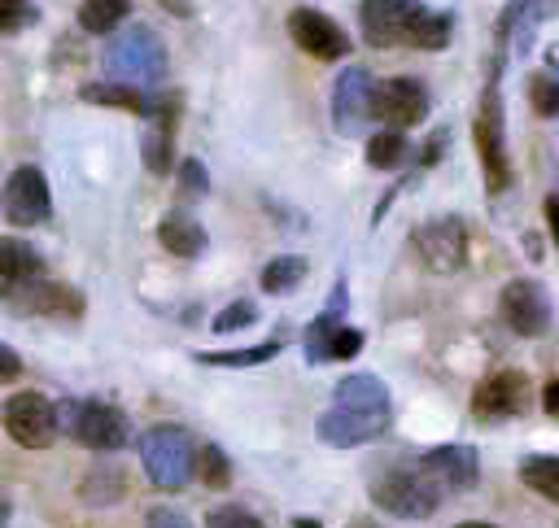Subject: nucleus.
<instances>
[{
  "label": "nucleus",
  "mask_w": 559,
  "mask_h": 528,
  "mask_svg": "<svg viewBox=\"0 0 559 528\" xmlns=\"http://www.w3.org/2000/svg\"><path fill=\"white\" fill-rule=\"evenodd\" d=\"M454 528H498V524H485V519H463V524H454Z\"/></svg>",
  "instance_id": "43"
},
{
  "label": "nucleus",
  "mask_w": 559,
  "mask_h": 528,
  "mask_svg": "<svg viewBox=\"0 0 559 528\" xmlns=\"http://www.w3.org/2000/svg\"><path fill=\"white\" fill-rule=\"evenodd\" d=\"M371 118H376V83L362 65H345L332 83V127L341 135H354Z\"/></svg>",
  "instance_id": "11"
},
{
  "label": "nucleus",
  "mask_w": 559,
  "mask_h": 528,
  "mask_svg": "<svg viewBox=\"0 0 559 528\" xmlns=\"http://www.w3.org/2000/svg\"><path fill=\"white\" fill-rule=\"evenodd\" d=\"M450 31H454L450 13H432L428 4H419L415 17H411V31H406V48H428V52H437V48L450 44Z\"/></svg>",
  "instance_id": "24"
},
{
  "label": "nucleus",
  "mask_w": 559,
  "mask_h": 528,
  "mask_svg": "<svg viewBox=\"0 0 559 528\" xmlns=\"http://www.w3.org/2000/svg\"><path fill=\"white\" fill-rule=\"evenodd\" d=\"M105 74L114 83H131V87H148L166 79V44L157 39L153 26L135 22L127 31H118L105 44Z\"/></svg>",
  "instance_id": "3"
},
{
  "label": "nucleus",
  "mask_w": 559,
  "mask_h": 528,
  "mask_svg": "<svg viewBox=\"0 0 559 528\" xmlns=\"http://www.w3.org/2000/svg\"><path fill=\"white\" fill-rule=\"evenodd\" d=\"M528 406V375L524 371H493L472 388V415L476 419H511Z\"/></svg>",
  "instance_id": "17"
},
{
  "label": "nucleus",
  "mask_w": 559,
  "mask_h": 528,
  "mask_svg": "<svg viewBox=\"0 0 559 528\" xmlns=\"http://www.w3.org/2000/svg\"><path fill=\"white\" fill-rule=\"evenodd\" d=\"M249 323H258V305L253 301H231V305H223L218 314H214V336H231V332H240V327H249Z\"/></svg>",
  "instance_id": "32"
},
{
  "label": "nucleus",
  "mask_w": 559,
  "mask_h": 528,
  "mask_svg": "<svg viewBox=\"0 0 559 528\" xmlns=\"http://www.w3.org/2000/svg\"><path fill=\"white\" fill-rule=\"evenodd\" d=\"M197 476L205 480V489H227L231 484V458L214 441H205L201 445V458H197Z\"/></svg>",
  "instance_id": "31"
},
{
  "label": "nucleus",
  "mask_w": 559,
  "mask_h": 528,
  "mask_svg": "<svg viewBox=\"0 0 559 528\" xmlns=\"http://www.w3.org/2000/svg\"><path fill=\"white\" fill-rule=\"evenodd\" d=\"M4 218L13 227H39L52 218V192L39 166H17L4 179Z\"/></svg>",
  "instance_id": "12"
},
{
  "label": "nucleus",
  "mask_w": 559,
  "mask_h": 528,
  "mask_svg": "<svg viewBox=\"0 0 559 528\" xmlns=\"http://www.w3.org/2000/svg\"><path fill=\"white\" fill-rule=\"evenodd\" d=\"M528 105L542 118H559V48L546 52V70L528 79Z\"/></svg>",
  "instance_id": "28"
},
{
  "label": "nucleus",
  "mask_w": 559,
  "mask_h": 528,
  "mask_svg": "<svg viewBox=\"0 0 559 528\" xmlns=\"http://www.w3.org/2000/svg\"><path fill=\"white\" fill-rule=\"evenodd\" d=\"M0 279H4V292L22 288V284H31V279H44V257H39L26 240L9 236V240L0 244Z\"/></svg>",
  "instance_id": "21"
},
{
  "label": "nucleus",
  "mask_w": 559,
  "mask_h": 528,
  "mask_svg": "<svg viewBox=\"0 0 559 528\" xmlns=\"http://www.w3.org/2000/svg\"><path fill=\"white\" fill-rule=\"evenodd\" d=\"M79 100L109 105V109H122V113H135V118H144V109H148V96H140V87H131V83H83Z\"/></svg>",
  "instance_id": "22"
},
{
  "label": "nucleus",
  "mask_w": 559,
  "mask_h": 528,
  "mask_svg": "<svg viewBox=\"0 0 559 528\" xmlns=\"http://www.w3.org/2000/svg\"><path fill=\"white\" fill-rule=\"evenodd\" d=\"M428 87L419 83V79H406V74H397V79H384V83H376V118L384 122V127H393V131H406V127H419L424 118H428Z\"/></svg>",
  "instance_id": "15"
},
{
  "label": "nucleus",
  "mask_w": 559,
  "mask_h": 528,
  "mask_svg": "<svg viewBox=\"0 0 559 528\" xmlns=\"http://www.w3.org/2000/svg\"><path fill=\"white\" fill-rule=\"evenodd\" d=\"M419 0H362L358 17H362V39L371 48H393L406 44V26L415 17Z\"/></svg>",
  "instance_id": "18"
},
{
  "label": "nucleus",
  "mask_w": 559,
  "mask_h": 528,
  "mask_svg": "<svg viewBox=\"0 0 559 528\" xmlns=\"http://www.w3.org/2000/svg\"><path fill=\"white\" fill-rule=\"evenodd\" d=\"M288 35L293 44L314 57V61H345L349 57V35L336 26V17H328L323 9H310V4H297L288 13Z\"/></svg>",
  "instance_id": "10"
},
{
  "label": "nucleus",
  "mask_w": 559,
  "mask_h": 528,
  "mask_svg": "<svg viewBox=\"0 0 559 528\" xmlns=\"http://www.w3.org/2000/svg\"><path fill=\"white\" fill-rule=\"evenodd\" d=\"M140 463H144V476L153 489H183L192 476H197V458L201 449L192 445V436L179 428V423H153L140 432Z\"/></svg>",
  "instance_id": "2"
},
{
  "label": "nucleus",
  "mask_w": 559,
  "mask_h": 528,
  "mask_svg": "<svg viewBox=\"0 0 559 528\" xmlns=\"http://www.w3.org/2000/svg\"><path fill=\"white\" fill-rule=\"evenodd\" d=\"M362 157H367V166H376V170H397V166L411 157V140H406L402 131H393V127L371 131L367 144H362Z\"/></svg>",
  "instance_id": "25"
},
{
  "label": "nucleus",
  "mask_w": 559,
  "mask_h": 528,
  "mask_svg": "<svg viewBox=\"0 0 559 528\" xmlns=\"http://www.w3.org/2000/svg\"><path fill=\"white\" fill-rule=\"evenodd\" d=\"M179 109H183V96H179V92H157V96H148L140 153H144V166H148L153 175H170V170H175V127H179Z\"/></svg>",
  "instance_id": "8"
},
{
  "label": "nucleus",
  "mask_w": 559,
  "mask_h": 528,
  "mask_svg": "<svg viewBox=\"0 0 559 528\" xmlns=\"http://www.w3.org/2000/svg\"><path fill=\"white\" fill-rule=\"evenodd\" d=\"M131 13V0H83L79 4V26L87 35H109L114 26H122Z\"/></svg>",
  "instance_id": "29"
},
{
  "label": "nucleus",
  "mask_w": 559,
  "mask_h": 528,
  "mask_svg": "<svg viewBox=\"0 0 559 528\" xmlns=\"http://www.w3.org/2000/svg\"><path fill=\"white\" fill-rule=\"evenodd\" d=\"M498 310H502V323L515 336H542L550 327V297H546V288L537 279H511V284H502Z\"/></svg>",
  "instance_id": "14"
},
{
  "label": "nucleus",
  "mask_w": 559,
  "mask_h": 528,
  "mask_svg": "<svg viewBox=\"0 0 559 528\" xmlns=\"http://www.w3.org/2000/svg\"><path fill=\"white\" fill-rule=\"evenodd\" d=\"M61 428L79 445L100 449V454H114V449H122L131 441L127 415L118 406H109V401H96V397H87V401H61Z\"/></svg>",
  "instance_id": "6"
},
{
  "label": "nucleus",
  "mask_w": 559,
  "mask_h": 528,
  "mask_svg": "<svg viewBox=\"0 0 559 528\" xmlns=\"http://www.w3.org/2000/svg\"><path fill=\"white\" fill-rule=\"evenodd\" d=\"M280 349H284V340L271 336V340L249 345V349H197L192 362H201V367H262V362H271Z\"/></svg>",
  "instance_id": "23"
},
{
  "label": "nucleus",
  "mask_w": 559,
  "mask_h": 528,
  "mask_svg": "<svg viewBox=\"0 0 559 528\" xmlns=\"http://www.w3.org/2000/svg\"><path fill=\"white\" fill-rule=\"evenodd\" d=\"M157 240L170 257H201L205 253V227L188 209H170L157 223Z\"/></svg>",
  "instance_id": "19"
},
{
  "label": "nucleus",
  "mask_w": 559,
  "mask_h": 528,
  "mask_svg": "<svg viewBox=\"0 0 559 528\" xmlns=\"http://www.w3.org/2000/svg\"><path fill=\"white\" fill-rule=\"evenodd\" d=\"M31 22H39V9L31 0H0V31L4 35H17L26 31Z\"/></svg>",
  "instance_id": "35"
},
{
  "label": "nucleus",
  "mask_w": 559,
  "mask_h": 528,
  "mask_svg": "<svg viewBox=\"0 0 559 528\" xmlns=\"http://www.w3.org/2000/svg\"><path fill=\"white\" fill-rule=\"evenodd\" d=\"M542 410H546V415H559V375L546 380V388H542Z\"/></svg>",
  "instance_id": "41"
},
{
  "label": "nucleus",
  "mask_w": 559,
  "mask_h": 528,
  "mask_svg": "<svg viewBox=\"0 0 559 528\" xmlns=\"http://www.w3.org/2000/svg\"><path fill=\"white\" fill-rule=\"evenodd\" d=\"M293 528H323V524H319V519H310V515H297V519H293Z\"/></svg>",
  "instance_id": "42"
},
{
  "label": "nucleus",
  "mask_w": 559,
  "mask_h": 528,
  "mask_svg": "<svg viewBox=\"0 0 559 528\" xmlns=\"http://www.w3.org/2000/svg\"><path fill=\"white\" fill-rule=\"evenodd\" d=\"M345 305H349V288H345V279H336L332 292H328V301H323V310H319V319L306 332V362H328V340H332L336 327H345L341 323Z\"/></svg>",
  "instance_id": "20"
},
{
  "label": "nucleus",
  "mask_w": 559,
  "mask_h": 528,
  "mask_svg": "<svg viewBox=\"0 0 559 528\" xmlns=\"http://www.w3.org/2000/svg\"><path fill=\"white\" fill-rule=\"evenodd\" d=\"M4 432L26 445V449H48L61 432V406L48 401L44 393L26 388V393H13L4 401Z\"/></svg>",
  "instance_id": "7"
},
{
  "label": "nucleus",
  "mask_w": 559,
  "mask_h": 528,
  "mask_svg": "<svg viewBox=\"0 0 559 528\" xmlns=\"http://www.w3.org/2000/svg\"><path fill=\"white\" fill-rule=\"evenodd\" d=\"M520 480L546 497V502H559V454H524L520 458Z\"/></svg>",
  "instance_id": "27"
},
{
  "label": "nucleus",
  "mask_w": 559,
  "mask_h": 528,
  "mask_svg": "<svg viewBox=\"0 0 559 528\" xmlns=\"http://www.w3.org/2000/svg\"><path fill=\"white\" fill-rule=\"evenodd\" d=\"M144 528H192V524H188V515H179L170 506H153L148 519H144Z\"/></svg>",
  "instance_id": "38"
},
{
  "label": "nucleus",
  "mask_w": 559,
  "mask_h": 528,
  "mask_svg": "<svg viewBox=\"0 0 559 528\" xmlns=\"http://www.w3.org/2000/svg\"><path fill=\"white\" fill-rule=\"evenodd\" d=\"M118 493H122V476H118L114 467H105V471H92V476L83 480V497H87L92 506H109Z\"/></svg>",
  "instance_id": "33"
},
{
  "label": "nucleus",
  "mask_w": 559,
  "mask_h": 528,
  "mask_svg": "<svg viewBox=\"0 0 559 528\" xmlns=\"http://www.w3.org/2000/svg\"><path fill=\"white\" fill-rule=\"evenodd\" d=\"M162 4H166V9H175V13H188V4H183V0H162Z\"/></svg>",
  "instance_id": "44"
},
{
  "label": "nucleus",
  "mask_w": 559,
  "mask_h": 528,
  "mask_svg": "<svg viewBox=\"0 0 559 528\" xmlns=\"http://www.w3.org/2000/svg\"><path fill=\"white\" fill-rule=\"evenodd\" d=\"M415 253L419 262L432 271V275H450V271H463L467 262V223L463 218H428L419 231H415Z\"/></svg>",
  "instance_id": "9"
},
{
  "label": "nucleus",
  "mask_w": 559,
  "mask_h": 528,
  "mask_svg": "<svg viewBox=\"0 0 559 528\" xmlns=\"http://www.w3.org/2000/svg\"><path fill=\"white\" fill-rule=\"evenodd\" d=\"M17 371H22V362H17L13 345H4V349H0V380H17Z\"/></svg>",
  "instance_id": "40"
},
{
  "label": "nucleus",
  "mask_w": 559,
  "mask_h": 528,
  "mask_svg": "<svg viewBox=\"0 0 559 528\" xmlns=\"http://www.w3.org/2000/svg\"><path fill=\"white\" fill-rule=\"evenodd\" d=\"M389 419H393V401H389L384 380L371 371H354V375L336 380L332 406L319 415L314 432L332 449H354V445L376 441L389 428Z\"/></svg>",
  "instance_id": "1"
},
{
  "label": "nucleus",
  "mask_w": 559,
  "mask_h": 528,
  "mask_svg": "<svg viewBox=\"0 0 559 528\" xmlns=\"http://www.w3.org/2000/svg\"><path fill=\"white\" fill-rule=\"evenodd\" d=\"M205 528H266V524L245 506H214L205 515Z\"/></svg>",
  "instance_id": "36"
},
{
  "label": "nucleus",
  "mask_w": 559,
  "mask_h": 528,
  "mask_svg": "<svg viewBox=\"0 0 559 528\" xmlns=\"http://www.w3.org/2000/svg\"><path fill=\"white\" fill-rule=\"evenodd\" d=\"M306 271H310V262H306V257H297V253H280V257H271V262L262 266L258 284H262V292L284 297V292H293V288L306 279Z\"/></svg>",
  "instance_id": "26"
},
{
  "label": "nucleus",
  "mask_w": 559,
  "mask_h": 528,
  "mask_svg": "<svg viewBox=\"0 0 559 528\" xmlns=\"http://www.w3.org/2000/svg\"><path fill=\"white\" fill-rule=\"evenodd\" d=\"M358 528H367V524H358Z\"/></svg>",
  "instance_id": "45"
},
{
  "label": "nucleus",
  "mask_w": 559,
  "mask_h": 528,
  "mask_svg": "<svg viewBox=\"0 0 559 528\" xmlns=\"http://www.w3.org/2000/svg\"><path fill=\"white\" fill-rule=\"evenodd\" d=\"M441 493H467L476 480H480V454L463 441H450V445H432L428 454H419L415 463Z\"/></svg>",
  "instance_id": "13"
},
{
  "label": "nucleus",
  "mask_w": 559,
  "mask_h": 528,
  "mask_svg": "<svg viewBox=\"0 0 559 528\" xmlns=\"http://www.w3.org/2000/svg\"><path fill=\"white\" fill-rule=\"evenodd\" d=\"M22 314H44V319H79L83 314V292L74 284H61V279H31L13 292H4Z\"/></svg>",
  "instance_id": "16"
},
{
  "label": "nucleus",
  "mask_w": 559,
  "mask_h": 528,
  "mask_svg": "<svg viewBox=\"0 0 559 528\" xmlns=\"http://www.w3.org/2000/svg\"><path fill=\"white\" fill-rule=\"evenodd\" d=\"M358 349H362V332H358V327H336L332 340H328V362L358 358Z\"/></svg>",
  "instance_id": "37"
},
{
  "label": "nucleus",
  "mask_w": 559,
  "mask_h": 528,
  "mask_svg": "<svg viewBox=\"0 0 559 528\" xmlns=\"http://www.w3.org/2000/svg\"><path fill=\"white\" fill-rule=\"evenodd\" d=\"M367 497L397 519H428L441 506V489L419 467H393L367 484Z\"/></svg>",
  "instance_id": "5"
},
{
  "label": "nucleus",
  "mask_w": 559,
  "mask_h": 528,
  "mask_svg": "<svg viewBox=\"0 0 559 528\" xmlns=\"http://www.w3.org/2000/svg\"><path fill=\"white\" fill-rule=\"evenodd\" d=\"M555 13V0H511V26H515V52H528L533 31L542 17Z\"/></svg>",
  "instance_id": "30"
},
{
  "label": "nucleus",
  "mask_w": 559,
  "mask_h": 528,
  "mask_svg": "<svg viewBox=\"0 0 559 528\" xmlns=\"http://www.w3.org/2000/svg\"><path fill=\"white\" fill-rule=\"evenodd\" d=\"M542 214H546V227H550V240H555V249H559V192H550V196L542 201Z\"/></svg>",
  "instance_id": "39"
},
{
  "label": "nucleus",
  "mask_w": 559,
  "mask_h": 528,
  "mask_svg": "<svg viewBox=\"0 0 559 528\" xmlns=\"http://www.w3.org/2000/svg\"><path fill=\"white\" fill-rule=\"evenodd\" d=\"M175 179H179V196H183V201H197V196H205V188H210V175H205V166H201L197 157H183V161L175 166Z\"/></svg>",
  "instance_id": "34"
},
{
  "label": "nucleus",
  "mask_w": 559,
  "mask_h": 528,
  "mask_svg": "<svg viewBox=\"0 0 559 528\" xmlns=\"http://www.w3.org/2000/svg\"><path fill=\"white\" fill-rule=\"evenodd\" d=\"M498 79H502V52L493 57V70H489V87L480 96V109H476V153H480V170H485V188L489 192H507L511 188V153H507V122H502V92H498Z\"/></svg>",
  "instance_id": "4"
}]
</instances>
